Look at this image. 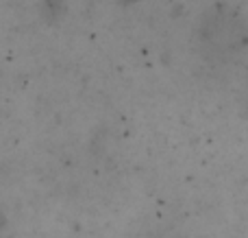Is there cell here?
Here are the masks:
<instances>
[{
	"mask_svg": "<svg viewBox=\"0 0 248 238\" xmlns=\"http://www.w3.org/2000/svg\"><path fill=\"white\" fill-rule=\"evenodd\" d=\"M202 42H207L216 51H231L242 42V26L240 20L224 9H216L209 20L202 22Z\"/></svg>",
	"mask_w": 248,
	"mask_h": 238,
	"instance_id": "obj_1",
	"label": "cell"
}]
</instances>
